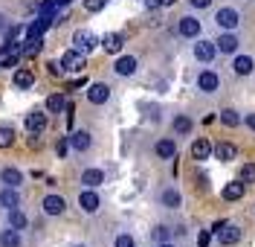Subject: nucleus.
<instances>
[{"label":"nucleus","mask_w":255,"mask_h":247,"mask_svg":"<svg viewBox=\"0 0 255 247\" xmlns=\"http://www.w3.org/2000/svg\"><path fill=\"white\" fill-rule=\"evenodd\" d=\"M90 143H93V140H90L87 131H73L70 134V148H76V151H87Z\"/></svg>","instance_id":"obj_21"},{"label":"nucleus","mask_w":255,"mask_h":247,"mask_svg":"<svg viewBox=\"0 0 255 247\" xmlns=\"http://www.w3.org/2000/svg\"><path fill=\"white\" fill-rule=\"evenodd\" d=\"M55 151H58V157H67V151H70V137H67V140H61Z\"/></svg>","instance_id":"obj_39"},{"label":"nucleus","mask_w":255,"mask_h":247,"mask_svg":"<svg viewBox=\"0 0 255 247\" xmlns=\"http://www.w3.org/2000/svg\"><path fill=\"white\" fill-rule=\"evenodd\" d=\"M177 0H157V6H174Z\"/></svg>","instance_id":"obj_42"},{"label":"nucleus","mask_w":255,"mask_h":247,"mask_svg":"<svg viewBox=\"0 0 255 247\" xmlns=\"http://www.w3.org/2000/svg\"><path fill=\"white\" fill-rule=\"evenodd\" d=\"M17 58H20V47H15V44H3V49H0V70L17 67Z\"/></svg>","instance_id":"obj_9"},{"label":"nucleus","mask_w":255,"mask_h":247,"mask_svg":"<svg viewBox=\"0 0 255 247\" xmlns=\"http://www.w3.org/2000/svg\"><path fill=\"white\" fill-rule=\"evenodd\" d=\"M189 3L194 9H209V6H212V0H189Z\"/></svg>","instance_id":"obj_40"},{"label":"nucleus","mask_w":255,"mask_h":247,"mask_svg":"<svg viewBox=\"0 0 255 247\" xmlns=\"http://www.w3.org/2000/svg\"><path fill=\"white\" fill-rule=\"evenodd\" d=\"M174 154H177V143H174V140H159V143H157V157L171 160Z\"/></svg>","instance_id":"obj_26"},{"label":"nucleus","mask_w":255,"mask_h":247,"mask_svg":"<svg viewBox=\"0 0 255 247\" xmlns=\"http://www.w3.org/2000/svg\"><path fill=\"white\" fill-rule=\"evenodd\" d=\"M0 181L6 183V186H20V183H23V172H20V169H3V172H0Z\"/></svg>","instance_id":"obj_24"},{"label":"nucleus","mask_w":255,"mask_h":247,"mask_svg":"<svg viewBox=\"0 0 255 247\" xmlns=\"http://www.w3.org/2000/svg\"><path fill=\"white\" fill-rule=\"evenodd\" d=\"M191 157H194V160H206V157H212V143H209L206 137H197V140L191 143Z\"/></svg>","instance_id":"obj_16"},{"label":"nucleus","mask_w":255,"mask_h":247,"mask_svg":"<svg viewBox=\"0 0 255 247\" xmlns=\"http://www.w3.org/2000/svg\"><path fill=\"white\" fill-rule=\"evenodd\" d=\"M157 247H174V245H171V242H159Z\"/></svg>","instance_id":"obj_43"},{"label":"nucleus","mask_w":255,"mask_h":247,"mask_svg":"<svg viewBox=\"0 0 255 247\" xmlns=\"http://www.w3.org/2000/svg\"><path fill=\"white\" fill-rule=\"evenodd\" d=\"M159 201H162V207H168V210H177V207L183 204V198H180V192H177L174 186L162 189V195H159Z\"/></svg>","instance_id":"obj_22"},{"label":"nucleus","mask_w":255,"mask_h":247,"mask_svg":"<svg viewBox=\"0 0 255 247\" xmlns=\"http://www.w3.org/2000/svg\"><path fill=\"white\" fill-rule=\"evenodd\" d=\"M105 3H108V0H84V9H87V12H102Z\"/></svg>","instance_id":"obj_37"},{"label":"nucleus","mask_w":255,"mask_h":247,"mask_svg":"<svg viewBox=\"0 0 255 247\" xmlns=\"http://www.w3.org/2000/svg\"><path fill=\"white\" fill-rule=\"evenodd\" d=\"M23 245V236L17 227H9V230L0 233V247H20Z\"/></svg>","instance_id":"obj_18"},{"label":"nucleus","mask_w":255,"mask_h":247,"mask_svg":"<svg viewBox=\"0 0 255 247\" xmlns=\"http://www.w3.org/2000/svg\"><path fill=\"white\" fill-rule=\"evenodd\" d=\"M221 122L226 125V128H238L244 119H241V114L235 111V108H226V111H221Z\"/></svg>","instance_id":"obj_29"},{"label":"nucleus","mask_w":255,"mask_h":247,"mask_svg":"<svg viewBox=\"0 0 255 247\" xmlns=\"http://www.w3.org/2000/svg\"><path fill=\"white\" fill-rule=\"evenodd\" d=\"M9 224L17 227V230H23L26 227V215L20 213V210H9Z\"/></svg>","instance_id":"obj_32"},{"label":"nucleus","mask_w":255,"mask_h":247,"mask_svg":"<svg viewBox=\"0 0 255 247\" xmlns=\"http://www.w3.org/2000/svg\"><path fill=\"white\" fill-rule=\"evenodd\" d=\"M64 108H67V102H64L61 93H52V96L47 99V111H49V114H61Z\"/></svg>","instance_id":"obj_30"},{"label":"nucleus","mask_w":255,"mask_h":247,"mask_svg":"<svg viewBox=\"0 0 255 247\" xmlns=\"http://www.w3.org/2000/svg\"><path fill=\"white\" fill-rule=\"evenodd\" d=\"M154 242H171V230H168V227H162V224H159V227H154Z\"/></svg>","instance_id":"obj_36"},{"label":"nucleus","mask_w":255,"mask_h":247,"mask_svg":"<svg viewBox=\"0 0 255 247\" xmlns=\"http://www.w3.org/2000/svg\"><path fill=\"white\" fill-rule=\"evenodd\" d=\"M55 3H58V6H67V3H73V0H55Z\"/></svg>","instance_id":"obj_44"},{"label":"nucleus","mask_w":255,"mask_h":247,"mask_svg":"<svg viewBox=\"0 0 255 247\" xmlns=\"http://www.w3.org/2000/svg\"><path fill=\"white\" fill-rule=\"evenodd\" d=\"M12 82H15V87H17V90H29L32 84H35V76H32L29 70H17Z\"/></svg>","instance_id":"obj_27"},{"label":"nucleus","mask_w":255,"mask_h":247,"mask_svg":"<svg viewBox=\"0 0 255 247\" xmlns=\"http://www.w3.org/2000/svg\"><path fill=\"white\" fill-rule=\"evenodd\" d=\"M212 151H215V157H218V160H223V163H229V160H235V154H238L232 143H218V146L212 148Z\"/></svg>","instance_id":"obj_23"},{"label":"nucleus","mask_w":255,"mask_h":247,"mask_svg":"<svg viewBox=\"0 0 255 247\" xmlns=\"http://www.w3.org/2000/svg\"><path fill=\"white\" fill-rule=\"evenodd\" d=\"M102 181H105V172H102V169H84V172H81V183H84L87 189H96Z\"/></svg>","instance_id":"obj_20"},{"label":"nucleus","mask_w":255,"mask_h":247,"mask_svg":"<svg viewBox=\"0 0 255 247\" xmlns=\"http://www.w3.org/2000/svg\"><path fill=\"white\" fill-rule=\"evenodd\" d=\"M215 23L221 26L223 32H235L238 23H241V12L232 9V6H223V9H218V15H215Z\"/></svg>","instance_id":"obj_1"},{"label":"nucleus","mask_w":255,"mask_h":247,"mask_svg":"<svg viewBox=\"0 0 255 247\" xmlns=\"http://www.w3.org/2000/svg\"><path fill=\"white\" fill-rule=\"evenodd\" d=\"M41 207H44V213L47 215H61L64 210H67V201H64L61 195H47Z\"/></svg>","instance_id":"obj_14"},{"label":"nucleus","mask_w":255,"mask_h":247,"mask_svg":"<svg viewBox=\"0 0 255 247\" xmlns=\"http://www.w3.org/2000/svg\"><path fill=\"white\" fill-rule=\"evenodd\" d=\"M15 143V128L12 125H0V148H9Z\"/></svg>","instance_id":"obj_31"},{"label":"nucleus","mask_w":255,"mask_h":247,"mask_svg":"<svg viewBox=\"0 0 255 247\" xmlns=\"http://www.w3.org/2000/svg\"><path fill=\"white\" fill-rule=\"evenodd\" d=\"M244 192H247V183L235 181V183H226L221 195H223V201H241V198H244Z\"/></svg>","instance_id":"obj_17"},{"label":"nucleus","mask_w":255,"mask_h":247,"mask_svg":"<svg viewBox=\"0 0 255 247\" xmlns=\"http://www.w3.org/2000/svg\"><path fill=\"white\" fill-rule=\"evenodd\" d=\"M136 70H139V61H136L133 55H122V58H116V64H113V73H116V76H122V79L133 76Z\"/></svg>","instance_id":"obj_6"},{"label":"nucleus","mask_w":255,"mask_h":247,"mask_svg":"<svg viewBox=\"0 0 255 247\" xmlns=\"http://www.w3.org/2000/svg\"><path fill=\"white\" fill-rule=\"evenodd\" d=\"M96 44H99V38H96L90 29H79V32L73 35V49H79V52H93L96 49Z\"/></svg>","instance_id":"obj_2"},{"label":"nucleus","mask_w":255,"mask_h":247,"mask_svg":"<svg viewBox=\"0 0 255 247\" xmlns=\"http://www.w3.org/2000/svg\"><path fill=\"white\" fill-rule=\"evenodd\" d=\"M61 67L67 70V73H79L81 67H84V52H79V49L64 52L61 55Z\"/></svg>","instance_id":"obj_8"},{"label":"nucleus","mask_w":255,"mask_h":247,"mask_svg":"<svg viewBox=\"0 0 255 247\" xmlns=\"http://www.w3.org/2000/svg\"><path fill=\"white\" fill-rule=\"evenodd\" d=\"M209 242H212V230H200V236H197V247H209Z\"/></svg>","instance_id":"obj_38"},{"label":"nucleus","mask_w":255,"mask_h":247,"mask_svg":"<svg viewBox=\"0 0 255 247\" xmlns=\"http://www.w3.org/2000/svg\"><path fill=\"white\" fill-rule=\"evenodd\" d=\"M241 181L244 183H255V163H244L241 166Z\"/></svg>","instance_id":"obj_35"},{"label":"nucleus","mask_w":255,"mask_h":247,"mask_svg":"<svg viewBox=\"0 0 255 247\" xmlns=\"http://www.w3.org/2000/svg\"><path fill=\"white\" fill-rule=\"evenodd\" d=\"M0 29H3V15H0Z\"/></svg>","instance_id":"obj_45"},{"label":"nucleus","mask_w":255,"mask_h":247,"mask_svg":"<svg viewBox=\"0 0 255 247\" xmlns=\"http://www.w3.org/2000/svg\"><path fill=\"white\" fill-rule=\"evenodd\" d=\"M218 87H221V76L215 70H203L197 76V90L200 93H218Z\"/></svg>","instance_id":"obj_3"},{"label":"nucleus","mask_w":255,"mask_h":247,"mask_svg":"<svg viewBox=\"0 0 255 247\" xmlns=\"http://www.w3.org/2000/svg\"><path fill=\"white\" fill-rule=\"evenodd\" d=\"M44 128H47V116L41 114V111H32V114H26V131L41 134Z\"/></svg>","instance_id":"obj_19"},{"label":"nucleus","mask_w":255,"mask_h":247,"mask_svg":"<svg viewBox=\"0 0 255 247\" xmlns=\"http://www.w3.org/2000/svg\"><path fill=\"white\" fill-rule=\"evenodd\" d=\"M99 44H102V49H105V52H111V55H116L119 49L125 47V38H122L119 32H111V35H105V38H102Z\"/></svg>","instance_id":"obj_15"},{"label":"nucleus","mask_w":255,"mask_h":247,"mask_svg":"<svg viewBox=\"0 0 255 247\" xmlns=\"http://www.w3.org/2000/svg\"><path fill=\"white\" fill-rule=\"evenodd\" d=\"M244 122H247V128H250V131H255V114H247Z\"/></svg>","instance_id":"obj_41"},{"label":"nucleus","mask_w":255,"mask_h":247,"mask_svg":"<svg viewBox=\"0 0 255 247\" xmlns=\"http://www.w3.org/2000/svg\"><path fill=\"white\" fill-rule=\"evenodd\" d=\"M241 236H244V233H241L238 224H229V221H226L221 230H218V242H221L223 247H232V245H238L241 242Z\"/></svg>","instance_id":"obj_4"},{"label":"nucleus","mask_w":255,"mask_h":247,"mask_svg":"<svg viewBox=\"0 0 255 247\" xmlns=\"http://www.w3.org/2000/svg\"><path fill=\"white\" fill-rule=\"evenodd\" d=\"M113 247H136V242H133L130 233H119V236L113 239Z\"/></svg>","instance_id":"obj_34"},{"label":"nucleus","mask_w":255,"mask_h":247,"mask_svg":"<svg viewBox=\"0 0 255 247\" xmlns=\"http://www.w3.org/2000/svg\"><path fill=\"white\" fill-rule=\"evenodd\" d=\"M171 128H174V134H191V128H194V122H191V116H186V114H180V116H174V122H171Z\"/></svg>","instance_id":"obj_25"},{"label":"nucleus","mask_w":255,"mask_h":247,"mask_svg":"<svg viewBox=\"0 0 255 247\" xmlns=\"http://www.w3.org/2000/svg\"><path fill=\"white\" fill-rule=\"evenodd\" d=\"M111 99V87L108 84H102V82H96L87 87V102H93V105H105Z\"/></svg>","instance_id":"obj_12"},{"label":"nucleus","mask_w":255,"mask_h":247,"mask_svg":"<svg viewBox=\"0 0 255 247\" xmlns=\"http://www.w3.org/2000/svg\"><path fill=\"white\" fill-rule=\"evenodd\" d=\"M215 44H218V52H223V55H235L238 47H241V41H238V35L235 32H223Z\"/></svg>","instance_id":"obj_10"},{"label":"nucleus","mask_w":255,"mask_h":247,"mask_svg":"<svg viewBox=\"0 0 255 247\" xmlns=\"http://www.w3.org/2000/svg\"><path fill=\"white\" fill-rule=\"evenodd\" d=\"M79 207L84 213L93 215V213H99V207H102V198L96 195V189H87V186H84V192L79 195Z\"/></svg>","instance_id":"obj_7"},{"label":"nucleus","mask_w":255,"mask_h":247,"mask_svg":"<svg viewBox=\"0 0 255 247\" xmlns=\"http://www.w3.org/2000/svg\"><path fill=\"white\" fill-rule=\"evenodd\" d=\"M0 207H6V210H15L17 207V189L15 186H6V189L0 192Z\"/></svg>","instance_id":"obj_28"},{"label":"nucleus","mask_w":255,"mask_h":247,"mask_svg":"<svg viewBox=\"0 0 255 247\" xmlns=\"http://www.w3.org/2000/svg\"><path fill=\"white\" fill-rule=\"evenodd\" d=\"M41 44H44V38H26V47L20 49L23 55H35L38 49H41Z\"/></svg>","instance_id":"obj_33"},{"label":"nucleus","mask_w":255,"mask_h":247,"mask_svg":"<svg viewBox=\"0 0 255 247\" xmlns=\"http://www.w3.org/2000/svg\"><path fill=\"white\" fill-rule=\"evenodd\" d=\"M255 70V61L250 55H232V73L235 76H250Z\"/></svg>","instance_id":"obj_13"},{"label":"nucleus","mask_w":255,"mask_h":247,"mask_svg":"<svg viewBox=\"0 0 255 247\" xmlns=\"http://www.w3.org/2000/svg\"><path fill=\"white\" fill-rule=\"evenodd\" d=\"M194 58L203 61V64H212V61L218 58V44H212V41H197V44H194Z\"/></svg>","instance_id":"obj_5"},{"label":"nucleus","mask_w":255,"mask_h":247,"mask_svg":"<svg viewBox=\"0 0 255 247\" xmlns=\"http://www.w3.org/2000/svg\"><path fill=\"white\" fill-rule=\"evenodd\" d=\"M177 32L183 35V38H197V35H200V20H197V17H191V15L180 17Z\"/></svg>","instance_id":"obj_11"}]
</instances>
